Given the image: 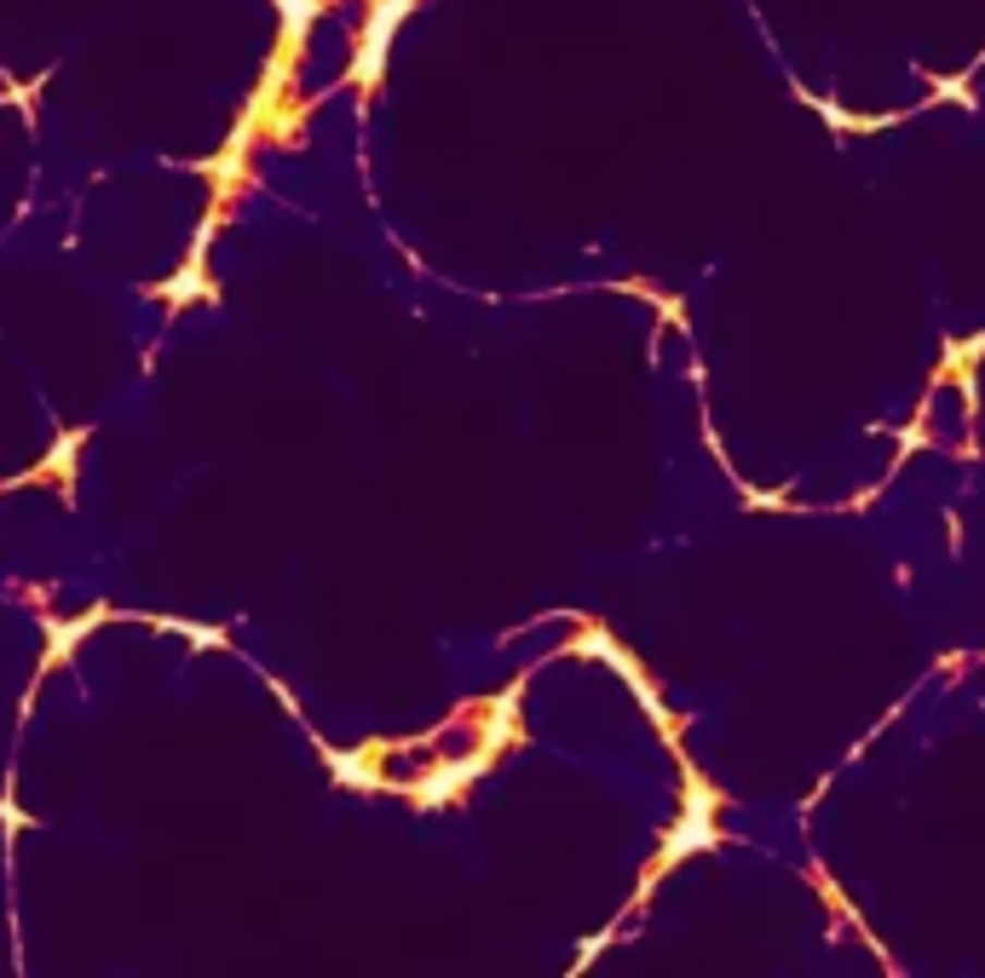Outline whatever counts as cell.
Returning <instances> with one entry per match:
<instances>
[{
  "label": "cell",
  "instance_id": "6da1fadb",
  "mask_svg": "<svg viewBox=\"0 0 985 978\" xmlns=\"http://www.w3.org/2000/svg\"><path fill=\"white\" fill-rule=\"evenodd\" d=\"M404 7H410V0H387V7L375 12V24H369V35H364V52H357V81H375V70H380V52H387L392 24H398V17H404Z\"/></svg>",
  "mask_w": 985,
  "mask_h": 978
},
{
  "label": "cell",
  "instance_id": "7a4b0ae2",
  "mask_svg": "<svg viewBox=\"0 0 985 978\" xmlns=\"http://www.w3.org/2000/svg\"><path fill=\"white\" fill-rule=\"evenodd\" d=\"M283 7V24H289V35H300L312 24V12H317V0H277Z\"/></svg>",
  "mask_w": 985,
  "mask_h": 978
},
{
  "label": "cell",
  "instance_id": "3957f363",
  "mask_svg": "<svg viewBox=\"0 0 985 978\" xmlns=\"http://www.w3.org/2000/svg\"><path fill=\"white\" fill-rule=\"evenodd\" d=\"M191 294H196V265H191L185 277H173V282H168V299H191Z\"/></svg>",
  "mask_w": 985,
  "mask_h": 978
}]
</instances>
